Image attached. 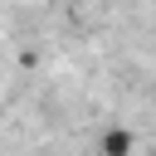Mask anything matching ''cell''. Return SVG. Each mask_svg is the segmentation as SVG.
I'll list each match as a JSON object with an SVG mask.
<instances>
[{"label": "cell", "mask_w": 156, "mask_h": 156, "mask_svg": "<svg viewBox=\"0 0 156 156\" xmlns=\"http://www.w3.org/2000/svg\"><path fill=\"white\" fill-rule=\"evenodd\" d=\"M136 141H132V132H122V127H107L102 136H98V151L102 156H122V151H132Z\"/></svg>", "instance_id": "obj_1"}]
</instances>
